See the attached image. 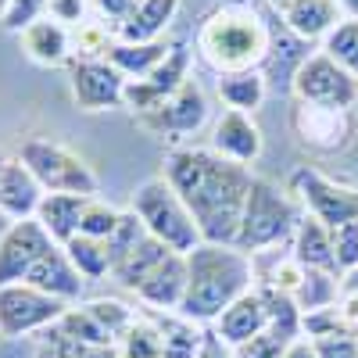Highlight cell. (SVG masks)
I'll use <instances>...</instances> for the list:
<instances>
[{
	"instance_id": "6da1fadb",
	"label": "cell",
	"mask_w": 358,
	"mask_h": 358,
	"mask_svg": "<svg viewBox=\"0 0 358 358\" xmlns=\"http://www.w3.org/2000/svg\"><path fill=\"white\" fill-rule=\"evenodd\" d=\"M165 179L183 197L208 244H233L255 183L248 165L219 158L212 147H176L165 158Z\"/></svg>"
},
{
	"instance_id": "7a4b0ae2",
	"label": "cell",
	"mask_w": 358,
	"mask_h": 358,
	"mask_svg": "<svg viewBox=\"0 0 358 358\" xmlns=\"http://www.w3.org/2000/svg\"><path fill=\"white\" fill-rule=\"evenodd\" d=\"M255 290V262L233 244H197L187 255V294L179 315L212 326L236 297Z\"/></svg>"
},
{
	"instance_id": "3957f363",
	"label": "cell",
	"mask_w": 358,
	"mask_h": 358,
	"mask_svg": "<svg viewBox=\"0 0 358 358\" xmlns=\"http://www.w3.org/2000/svg\"><path fill=\"white\" fill-rule=\"evenodd\" d=\"M273 50V29L251 4H222L197 29V54L219 76L258 72Z\"/></svg>"
},
{
	"instance_id": "277c9868",
	"label": "cell",
	"mask_w": 358,
	"mask_h": 358,
	"mask_svg": "<svg viewBox=\"0 0 358 358\" xmlns=\"http://www.w3.org/2000/svg\"><path fill=\"white\" fill-rule=\"evenodd\" d=\"M301 215H297V204L268 179H258L248 190V201H244V215H241V226H236V241L233 248L244 251V255H262L268 248H280L283 241H290Z\"/></svg>"
},
{
	"instance_id": "5b68a950",
	"label": "cell",
	"mask_w": 358,
	"mask_h": 358,
	"mask_svg": "<svg viewBox=\"0 0 358 358\" xmlns=\"http://www.w3.org/2000/svg\"><path fill=\"white\" fill-rule=\"evenodd\" d=\"M129 212L143 222V229L151 233L155 241H162L176 255H190L197 244H204V236H201V229H197V222L190 215V208L183 204V197L172 190V183L165 176L147 179V183L133 194Z\"/></svg>"
},
{
	"instance_id": "8992f818",
	"label": "cell",
	"mask_w": 358,
	"mask_h": 358,
	"mask_svg": "<svg viewBox=\"0 0 358 358\" xmlns=\"http://www.w3.org/2000/svg\"><path fill=\"white\" fill-rule=\"evenodd\" d=\"M29 172L40 179L47 194H79V197H97V176L72 147L54 143V140H25L18 155Z\"/></svg>"
},
{
	"instance_id": "52a82bcc",
	"label": "cell",
	"mask_w": 358,
	"mask_h": 358,
	"mask_svg": "<svg viewBox=\"0 0 358 358\" xmlns=\"http://www.w3.org/2000/svg\"><path fill=\"white\" fill-rule=\"evenodd\" d=\"M290 90H294L297 104H312V108H326V111H351L358 104V79L351 72H344L322 50L308 54L294 69Z\"/></svg>"
},
{
	"instance_id": "ba28073f",
	"label": "cell",
	"mask_w": 358,
	"mask_h": 358,
	"mask_svg": "<svg viewBox=\"0 0 358 358\" xmlns=\"http://www.w3.org/2000/svg\"><path fill=\"white\" fill-rule=\"evenodd\" d=\"M72 305L57 301L33 283H8L0 287V341H15L29 334H43Z\"/></svg>"
},
{
	"instance_id": "9c48e42d",
	"label": "cell",
	"mask_w": 358,
	"mask_h": 358,
	"mask_svg": "<svg viewBox=\"0 0 358 358\" xmlns=\"http://www.w3.org/2000/svg\"><path fill=\"white\" fill-rule=\"evenodd\" d=\"M294 194L305 204V212L315 222H322L326 229H337V226L358 219V190L337 183V179L322 176L315 169H297L294 172Z\"/></svg>"
},
{
	"instance_id": "30bf717a",
	"label": "cell",
	"mask_w": 358,
	"mask_h": 358,
	"mask_svg": "<svg viewBox=\"0 0 358 358\" xmlns=\"http://www.w3.org/2000/svg\"><path fill=\"white\" fill-rule=\"evenodd\" d=\"M126 76L108 57H72L69 62V90L79 111H108L126 104Z\"/></svg>"
},
{
	"instance_id": "8fae6325",
	"label": "cell",
	"mask_w": 358,
	"mask_h": 358,
	"mask_svg": "<svg viewBox=\"0 0 358 358\" xmlns=\"http://www.w3.org/2000/svg\"><path fill=\"white\" fill-rule=\"evenodd\" d=\"M187 79H190V50L183 43H176L158 69H151L143 79L126 83V104L122 108H129L136 118H143V115L158 111Z\"/></svg>"
},
{
	"instance_id": "7c38bea8",
	"label": "cell",
	"mask_w": 358,
	"mask_h": 358,
	"mask_svg": "<svg viewBox=\"0 0 358 358\" xmlns=\"http://www.w3.org/2000/svg\"><path fill=\"white\" fill-rule=\"evenodd\" d=\"M50 248H54L50 233H47L36 219L11 222L8 236L0 241V287L25 283L29 273L36 268V262H40Z\"/></svg>"
},
{
	"instance_id": "4fadbf2b",
	"label": "cell",
	"mask_w": 358,
	"mask_h": 358,
	"mask_svg": "<svg viewBox=\"0 0 358 358\" xmlns=\"http://www.w3.org/2000/svg\"><path fill=\"white\" fill-rule=\"evenodd\" d=\"M204 118H208L204 90H201L194 79H187V83L179 86L158 111L143 115V118H140V126H143V129H151V133H158V136H172V140H179V136H187V133H197V129L204 126Z\"/></svg>"
},
{
	"instance_id": "5bb4252c",
	"label": "cell",
	"mask_w": 358,
	"mask_h": 358,
	"mask_svg": "<svg viewBox=\"0 0 358 358\" xmlns=\"http://www.w3.org/2000/svg\"><path fill=\"white\" fill-rule=\"evenodd\" d=\"M43 197H47V190L29 172V165L22 158H4V165H0V212L11 222L36 219Z\"/></svg>"
},
{
	"instance_id": "9a60e30c",
	"label": "cell",
	"mask_w": 358,
	"mask_h": 358,
	"mask_svg": "<svg viewBox=\"0 0 358 358\" xmlns=\"http://www.w3.org/2000/svg\"><path fill=\"white\" fill-rule=\"evenodd\" d=\"M212 151L226 162L236 165H251L262 155V129L251 115L244 111H222L215 118V129H212Z\"/></svg>"
},
{
	"instance_id": "2e32d148",
	"label": "cell",
	"mask_w": 358,
	"mask_h": 358,
	"mask_svg": "<svg viewBox=\"0 0 358 358\" xmlns=\"http://www.w3.org/2000/svg\"><path fill=\"white\" fill-rule=\"evenodd\" d=\"M294 129L308 143L312 151H341L351 136V111H326L312 104H297L294 108Z\"/></svg>"
},
{
	"instance_id": "e0dca14e",
	"label": "cell",
	"mask_w": 358,
	"mask_h": 358,
	"mask_svg": "<svg viewBox=\"0 0 358 358\" xmlns=\"http://www.w3.org/2000/svg\"><path fill=\"white\" fill-rule=\"evenodd\" d=\"M208 330H212L215 337H222L229 348H241L244 341L265 334V330H268V308H265L262 287L248 290L244 297H236V301H233L212 326H208Z\"/></svg>"
},
{
	"instance_id": "ac0fdd59",
	"label": "cell",
	"mask_w": 358,
	"mask_h": 358,
	"mask_svg": "<svg viewBox=\"0 0 358 358\" xmlns=\"http://www.w3.org/2000/svg\"><path fill=\"white\" fill-rule=\"evenodd\" d=\"M18 40H22V50H25L29 62H36V65H43V69L69 65L72 54H76V50H72V33H69V25L54 22L50 15H43V18H36V22H29L22 33H18Z\"/></svg>"
},
{
	"instance_id": "d6986e66",
	"label": "cell",
	"mask_w": 358,
	"mask_h": 358,
	"mask_svg": "<svg viewBox=\"0 0 358 358\" xmlns=\"http://www.w3.org/2000/svg\"><path fill=\"white\" fill-rule=\"evenodd\" d=\"M283 25L297 40H326L334 29L344 22V11L337 0H287V4L276 8Z\"/></svg>"
},
{
	"instance_id": "ffe728a7",
	"label": "cell",
	"mask_w": 358,
	"mask_h": 358,
	"mask_svg": "<svg viewBox=\"0 0 358 358\" xmlns=\"http://www.w3.org/2000/svg\"><path fill=\"white\" fill-rule=\"evenodd\" d=\"M133 294L140 297L147 308H155V312H179L183 294H187V255L172 251Z\"/></svg>"
},
{
	"instance_id": "44dd1931",
	"label": "cell",
	"mask_w": 358,
	"mask_h": 358,
	"mask_svg": "<svg viewBox=\"0 0 358 358\" xmlns=\"http://www.w3.org/2000/svg\"><path fill=\"white\" fill-rule=\"evenodd\" d=\"M25 283L47 290L50 297H57V301H65V305H79L83 287H86V280L79 276V268L69 262V255H65L62 244H54V248L36 262V268L29 273Z\"/></svg>"
},
{
	"instance_id": "7402d4cb",
	"label": "cell",
	"mask_w": 358,
	"mask_h": 358,
	"mask_svg": "<svg viewBox=\"0 0 358 358\" xmlns=\"http://www.w3.org/2000/svg\"><path fill=\"white\" fill-rule=\"evenodd\" d=\"M290 255L301 262L305 268H315V273H330L341 276V265L334 255V241H330V229L322 222H315L312 215H301L294 236H290Z\"/></svg>"
},
{
	"instance_id": "603a6c76",
	"label": "cell",
	"mask_w": 358,
	"mask_h": 358,
	"mask_svg": "<svg viewBox=\"0 0 358 358\" xmlns=\"http://www.w3.org/2000/svg\"><path fill=\"white\" fill-rule=\"evenodd\" d=\"M143 315L158 326L162 358H194L201 351L208 326H201V322H194L187 315H179V312H155V308H147Z\"/></svg>"
},
{
	"instance_id": "cb8c5ba5",
	"label": "cell",
	"mask_w": 358,
	"mask_h": 358,
	"mask_svg": "<svg viewBox=\"0 0 358 358\" xmlns=\"http://www.w3.org/2000/svg\"><path fill=\"white\" fill-rule=\"evenodd\" d=\"M86 201L90 197H79V194H47L40 212H36V222L50 233L54 244H69L72 236H79Z\"/></svg>"
},
{
	"instance_id": "d4e9b609",
	"label": "cell",
	"mask_w": 358,
	"mask_h": 358,
	"mask_svg": "<svg viewBox=\"0 0 358 358\" xmlns=\"http://www.w3.org/2000/svg\"><path fill=\"white\" fill-rule=\"evenodd\" d=\"M179 8V0H136V8L129 11V18L118 25V36L126 43H151L162 40L165 25L172 22Z\"/></svg>"
},
{
	"instance_id": "484cf974",
	"label": "cell",
	"mask_w": 358,
	"mask_h": 358,
	"mask_svg": "<svg viewBox=\"0 0 358 358\" xmlns=\"http://www.w3.org/2000/svg\"><path fill=\"white\" fill-rule=\"evenodd\" d=\"M172 251L162 244V241H155V236L151 233H147L143 236V241L133 248V251H126L122 258H118L115 265H111V276L118 280V283H122V287H129V290H136L147 276H151L155 273V268L169 258Z\"/></svg>"
},
{
	"instance_id": "4316f807",
	"label": "cell",
	"mask_w": 358,
	"mask_h": 358,
	"mask_svg": "<svg viewBox=\"0 0 358 358\" xmlns=\"http://www.w3.org/2000/svg\"><path fill=\"white\" fill-rule=\"evenodd\" d=\"M169 43L165 40H151V43H126V40H118L108 47V62L122 72L126 79H143L151 69H158L165 57H169Z\"/></svg>"
},
{
	"instance_id": "83f0119b",
	"label": "cell",
	"mask_w": 358,
	"mask_h": 358,
	"mask_svg": "<svg viewBox=\"0 0 358 358\" xmlns=\"http://www.w3.org/2000/svg\"><path fill=\"white\" fill-rule=\"evenodd\" d=\"M219 97L229 111H244L255 115L265 101V76L258 72H233V76H219Z\"/></svg>"
},
{
	"instance_id": "f1b7e54d",
	"label": "cell",
	"mask_w": 358,
	"mask_h": 358,
	"mask_svg": "<svg viewBox=\"0 0 358 358\" xmlns=\"http://www.w3.org/2000/svg\"><path fill=\"white\" fill-rule=\"evenodd\" d=\"M65 248V255H69V262L79 268V276L90 283V280H104V276H111V251H108V244L104 241H94V236H72L69 244H62Z\"/></svg>"
},
{
	"instance_id": "f546056e",
	"label": "cell",
	"mask_w": 358,
	"mask_h": 358,
	"mask_svg": "<svg viewBox=\"0 0 358 358\" xmlns=\"http://www.w3.org/2000/svg\"><path fill=\"white\" fill-rule=\"evenodd\" d=\"M290 297H294V305L301 308V315L305 312H319V308H330V305H337V297H341V276L305 268L301 287H297Z\"/></svg>"
},
{
	"instance_id": "4dcf8cb0",
	"label": "cell",
	"mask_w": 358,
	"mask_h": 358,
	"mask_svg": "<svg viewBox=\"0 0 358 358\" xmlns=\"http://www.w3.org/2000/svg\"><path fill=\"white\" fill-rule=\"evenodd\" d=\"M262 294H265V308H268V334L283 337L287 344L301 337V308L294 305V297L273 287H262Z\"/></svg>"
},
{
	"instance_id": "1f68e13d",
	"label": "cell",
	"mask_w": 358,
	"mask_h": 358,
	"mask_svg": "<svg viewBox=\"0 0 358 358\" xmlns=\"http://www.w3.org/2000/svg\"><path fill=\"white\" fill-rule=\"evenodd\" d=\"M118 355L122 358H162V337H158V326L147 319L143 312H136L133 326L115 341Z\"/></svg>"
},
{
	"instance_id": "d6a6232c",
	"label": "cell",
	"mask_w": 358,
	"mask_h": 358,
	"mask_svg": "<svg viewBox=\"0 0 358 358\" xmlns=\"http://www.w3.org/2000/svg\"><path fill=\"white\" fill-rule=\"evenodd\" d=\"M322 54L358 79V18H344L330 36L322 40Z\"/></svg>"
},
{
	"instance_id": "836d02e7",
	"label": "cell",
	"mask_w": 358,
	"mask_h": 358,
	"mask_svg": "<svg viewBox=\"0 0 358 358\" xmlns=\"http://www.w3.org/2000/svg\"><path fill=\"white\" fill-rule=\"evenodd\" d=\"M118 222H122V212H118V208H111L101 197H90L86 201V212H83V222H79V233L108 244L111 236H115V229H118Z\"/></svg>"
},
{
	"instance_id": "e575fe53",
	"label": "cell",
	"mask_w": 358,
	"mask_h": 358,
	"mask_svg": "<svg viewBox=\"0 0 358 358\" xmlns=\"http://www.w3.org/2000/svg\"><path fill=\"white\" fill-rule=\"evenodd\" d=\"M86 308H90V315L101 322V330H104L111 341L122 337L129 326H133V319H136V308H129V305H122V301H115V297H97V301H90Z\"/></svg>"
},
{
	"instance_id": "d590c367",
	"label": "cell",
	"mask_w": 358,
	"mask_h": 358,
	"mask_svg": "<svg viewBox=\"0 0 358 358\" xmlns=\"http://www.w3.org/2000/svg\"><path fill=\"white\" fill-rule=\"evenodd\" d=\"M72 47H76V57H104L111 40L104 33V25L83 22V25H76V33H72Z\"/></svg>"
},
{
	"instance_id": "8d00e7d4",
	"label": "cell",
	"mask_w": 358,
	"mask_h": 358,
	"mask_svg": "<svg viewBox=\"0 0 358 358\" xmlns=\"http://www.w3.org/2000/svg\"><path fill=\"white\" fill-rule=\"evenodd\" d=\"M330 241H334V255H337V265H341V276L348 268L358 265V219L355 222H344L337 229H330Z\"/></svg>"
},
{
	"instance_id": "74e56055",
	"label": "cell",
	"mask_w": 358,
	"mask_h": 358,
	"mask_svg": "<svg viewBox=\"0 0 358 358\" xmlns=\"http://www.w3.org/2000/svg\"><path fill=\"white\" fill-rule=\"evenodd\" d=\"M315 355L319 358H358V337L341 330V334H326V337H315L312 341Z\"/></svg>"
},
{
	"instance_id": "f35d334b",
	"label": "cell",
	"mask_w": 358,
	"mask_h": 358,
	"mask_svg": "<svg viewBox=\"0 0 358 358\" xmlns=\"http://www.w3.org/2000/svg\"><path fill=\"white\" fill-rule=\"evenodd\" d=\"M283 351H287V341L276 337V334H268V330L251 337V341H244L241 348H233L236 358H283Z\"/></svg>"
},
{
	"instance_id": "ab89813d",
	"label": "cell",
	"mask_w": 358,
	"mask_h": 358,
	"mask_svg": "<svg viewBox=\"0 0 358 358\" xmlns=\"http://www.w3.org/2000/svg\"><path fill=\"white\" fill-rule=\"evenodd\" d=\"M43 15H47V0H11V8L4 15V25L15 29V33H22L29 22H36Z\"/></svg>"
},
{
	"instance_id": "60d3db41",
	"label": "cell",
	"mask_w": 358,
	"mask_h": 358,
	"mask_svg": "<svg viewBox=\"0 0 358 358\" xmlns=\"http://www.w3.org/2000/svg\"><path fill=\"white\" fill-rule=\"evenodd\" d=\"M90 11V0H47V15L62 25H83Z\"/></svg>"
},
{
	"instance_id": "b9f144b4",
	"label": "cell",
	"mask_w": 358,
	"mask_h": 358,
	"mask_svg": "<svg viewBox=\"0 0 358 358\" xmlns=\"http://www.w3.org/2000/svg\"><path fill=\"white\" fill-rule=\"evenodd\" d=\"M337 319H341V326L348 334H358V294H348V290H341V297H337Z\"/></svg>"
},
{
	"instance_id": "7bdbcfd3",
	"label": "cell",
	"mask_w": 358,
	"mask_h": 358,
	"mask_svg": "<svg viewBox=\"0 0 358 358\" xmlns=\"http://www.w3.org/2000/svg\"><path fill=\"white\" fill-rule=\"evenodd\" d=\"M194 358H236V355H233V348H229L222 337H215L212 330H208V334H204V344H201V351H197Z\"/></svg>"
},
{
	"instance_id": "ee69618b",
	"label": "cell",
	"mask_w": 358,
	"mask_h": 358,
	"mask_svg": "<svg viewBox=\"0 0 358 358\" xmlns=\"http://www.w3.org/2000/svg\"><path fill=\"white\" fill-rule=\"evenodd\" d=\"M94 4H97L101 15H111V18H118V22H126L129 11L136 8V0H94Z\"/></svg>"
},
{
	"instance_id": "f6af8a7d",
	"label": "cell",
	"mask_w": 358,
	"mask_h": 358,
	"mask_svg": "<svg viewBox=\"0 0 358 358\" xmlns=\"http://www.w3.org/2000/svg\"><path fill=\"white\" fill-rule=\"evenodd\" d=\"M283 358H319V355H315L312 341H305V337H297V341H290V344H287Z\"/></svg>"
},
{
	"instance_id": "bcb514c9",
	"label": "cell",
	"mask_w": 358,
	"mask_h": 358,
	"mask_svg": "<svg viewBox=\"0 0 358 358\" xmlns=\"http://www.w3.org/2000/svg\"><path fill=\"white\" fill-rule=\"evenodd\" d=\"M341 290H348V294H358V265H355V268H348V273L341 276Z\"/></svg>"
},
{
	"instance_id": "7dc6e473",
	"label": "cell",
	"mask_w": 358,
	"mask_h": 358,
	"mask_svg": "<svg viewBox=\"0 0 358 358\" xmlns=\"http://www.w3.org/2000/svg\"><path fill=\"white\" fill-rule=\"evenodd\" d=\"M337 4H341L344 18H358V0H337Z\"/></svg>"
},
{
	"instance_id": "c3c4849f",
	"label": "cell",
	"mask_w": 358,
	"mask_h": 358,
	"mask_svg": "<svg viewBox=\"0 0 358 358\" xmlns=\"http://www.w3.org/2000/svg\"><path fill=\"white\" fill-rule=\"evenodd\" d=\"M8 229H11V219H8L4 212H0V241H4V236H8Z\"/></svg>"
},
{
	"instance_id": "681fc988",
	"label": "cell",
	"mask_w": 358,
	"mask_h": 358,
	"mask_svg": "<svg viewBox=\"0 0 358 358\" xmlns=\"http://www.w3.org/2000/svg\"><path fill=\"white\" fill-rule=\"evenodd\" d=\"M8 8H11V0H0V18L8 15Z\"/></svg>"
},
{
	"instance_id": "f907efd6",
	"label": "cell",
	"mask_w": 358,
	"mask_h": 358,
	"mask_svg": "<svg viewBox=\"0 0 358 358\" xmlns=\"http://www.w3.org/2000/svg\"><path fill=\"white\" fill-rule=\"evenodd\" d=\"M268 4H276V8H280V4H287V0H268Z\"/></svg>"
},
{
	"instance_id": "816d5d0a",
	"label": "cell",
	"mask_w": 358,
	"mask_h": 358,
	"mask_svg": "<svg viewBox=\"0 0 358 358\" xmlns=\"http://www.w3.org/2000/svg\"><path fill=\"white\" fill-rule=\"evenodd\" d=\"M40 358H54V355H47V351H43V355H40Z\"/></svg>"
},
{
	"instance_id": "f5cc1de1",
	"label": "cell",
	"mask_w": 358,
	"mask_h": 358,
	"mask_svg": "<svg viewBox=\"0 0 358 358\" xmlns=\"http://www.w3.org/2000/svg\"><path fill=\"white\" fill-rule=\"evenodd\" d=\"M0 165H4V158H0Z\"/></svg>"
}]
</instances>
